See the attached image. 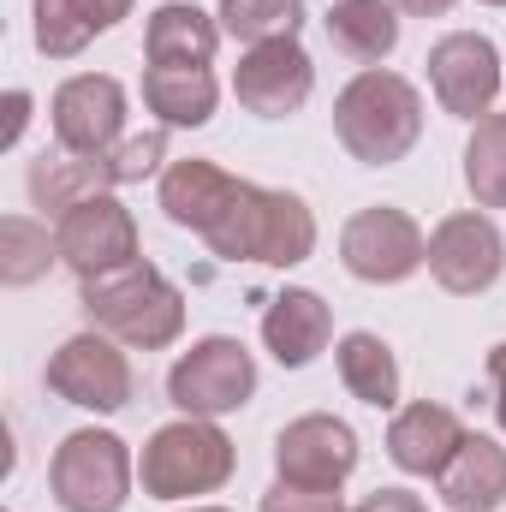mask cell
Returning <instances> with one entry per match:
<instances>
[{
	"instance_id": "cell-17",
	"label": "cell",
	"mask_w": 506,
	"mask_h": 512,
	"mask_svg": "<svg viewBox=\"0 0 506 512\" xmlns=\"http://www.w3.org/2000/svg\"><path fill=\"white\" fill-rule=\"evenodd\" d=\"M233 191H239V179H233L227 167L191 155V161H173V167L161 173V215H167L173 227H191V233L203 239V233L221 221V209L233 203Z\"/></svg>"
},
{
	"instance_id": "cell-7",
	"label": "cell",
	"mask_w": 506,
	"mask_h": 512,
	"mask_svg": "<svg viewBox=\"0 0 506 512\" xmlns=\"http://www.w3.org/2000/svg\"><path fill=\"white\" fill-rule=\"evenodd\" d=\"M340 262H346V274H358L370 286H399L429 262V239L405 209L376 203L340 227Z\"/></svg>"
},
{
	"instance_id": "cell-35",
	"label": "cell",
	"mask_w": 506,
	"mask_h": 512,
	"mask_svg": "<svg viewBox=\"0 0 506 512\" xmlns=\"http://www.w3.org/2000/svg\"><path fill=\"white\" fill-rule=\"evenodd\" d=\"M191 512H227V507H191Z\"/></svg>"
},
{
	"instance_id": "cell-21",
	"label": "cell",
	"mask_w": 506,
	"mask_h": 512,
	"mask_svg": "<svg viewBox=\"0 0 506 512\" xmlns=\"http://www.w3.org/2000/svg\"><path fill=\"white\" fill-rule=\"evenodd\" d=\"M322 30L328 42L358 60V66H381L393 48H399V6L393 0H334L322 12Z\"/></svg>"
},
{
	"instance_id": "cell-24",
	"label": "cell",
	"mask_w": 506,
	"mask_h": 512,
	"mask_svg": "<svg viewBox=\"0 0 506 512\" xmlns=\"http://www.w3.org/2000/svg\"><path fill=\"white\" fill-rule=\"evenodd\" d=\"M221 36L262 48V42H292L304 30V0H221Z\"/></svg>"
},
{
	"instance_id": "cell-2",
	"label": "cell",
	"mask_w": 506,
	"mask_h": 512,
	"mask_svg": "<svg viewBox=\"0 0 506 512\" xmlns=\"http://www.w3.org/2000/svg\"><path fill=\"white\" fill-rule=\"evenodd\" d=\"M334 137L364 167L405 161L417 149V137H423V96H417V84L399 78V72H381V66L358 72L334 96Z\"/></svg>"
},
{
	"instance_id": "cell-1",
	"label": "cell",
	"mask_w": 506,
	"mask_h": 512,
	"mask_svg": "<svg viewBox=\"0 0 506 512\" xmlns=\"http://www.w3.org/2000/svg\"><path fill=\"white\" fill-rule=\"evenodd\" d=\"M203 245L227 262H262V268H298L316 251V215L304 197L292 191H268L239 179L233 203L221 209V221L203 233Z\"/></svg>"
},
{
	"instance_id": "cell-6",
	"label": "cell",
	"mask_w": 506,
	"mask_h": 512,
	"mask_svg": "<svg viewBox=\"0 0 506 512\" xmlns=\"http://www.w3.org/2000/svg\"><path fill=\"white\" fill-rule=\"evenodd\" d=\"M256 393V358L233 334H209L197 340L173 370H167V399L185 417H227L239 405H251Z\"/></svg>"
},
{
	"instance_id": "cell-20",
	"label": "cell",
	"mask_w": 506,
	"mask_h": 512,
	"mask_svg": "<svg viewBox=\"0 0 506 512\" xmlns=\"http://www.w3.org/2000/svg\"><path fill=\"white\" fill-rule=\"evenodd\" d=\"M215 48H221V18H209L203 6H185V0L155 6V18L143 30L149 66H209Z\"/></svg>"
},
{
	"instance_id": "cell-18",
	"label": "cell",
	"mask_w": 506,
	"mask_h": 512,
	"mask_svg": "<svg viewBox=\"0 0 506 512\" xmlns=\"http://www.w3.org/2000/svg\"><path fill=\"white\" fill-rule=\"evenodd\" d=\"M441 501L453 512H495L506 507V447L489 435H465L447 471L435 477Z\"/></svg>"
},
{
	"instance_id": "cell-30",
	"label": "cell",
	"mask_w": 506,
	"mask_h": 512,
	"mask_svg": "<svg viewBox=\"0 0 506 512\" xmlns=\"http://www.w3.org/2000/svg\"><path fill=\"white\" fill-rule=\"evenodd\" d=\"M72 6H78V18H84L96 36H102V30H114L120 18H131V0H72Z\"/></svg>"
},
{
	"instance_id": "cell-13",
	"label": "cell",
	"mask_w": 506,
	"mask_h": 512,
	"mask_svg": "<svg viewBox=\"0 0 506 512\" xmlns=\"http://www.w3.org/2000/svg\"><path fill=\"white\" fill-rule=\"evenodd\" d=\"M48 120L66 155H108L126 131V90L108 72H78L54 90Z\"/></svg>"
},
{
	"instance_id": "cell-34",
	"label": "cell",
	"mask_w": 506,
	"mask_h": 512,
	"mask_svg": "<svg viewBox=\"0 0 506 512\" xmlns=\"http://www.w3.org/2000/svg\"><path fill=\"white\" fill-rule=\"evenodd\" d=\"M405 18H441V12H453V0H393Z\"/></svg>"
},
{
	"instance_id": "cell-33",
	"label": "cell",
	"mask_w": 506,
	"mask_h": 512,
	"mask_svg": "<svg viewBox=\"0 0 506 512\" xmlns=\"http://www.w3.org/2000/svg\"><path fill=\"white\" fill-rule=\"evenodd\" d=\"M489 382H495V417H501V429H506V340L489 352Z\"/></svg>"
},
{
	"instance_id": "cell-8",
	"label": "cell",
	"mask_w": 506,
	"mask_h": 512,
	"mask_svg": "<svg viewBox=\"0 0 506 512\" xmlns=\"http://www.w3.org/2000/svg\"><path fill=\"white\" fill-rule=\"evenodd\" d=\"M48 387L78 411H126L137 376H131V358L120 352V340L90 328V334L60 340V352L48 358Z\"/></svg>"
},
{
	"instance_id": "cell-10",
	"label": "cell",
	"mask_w": 506,
	"mask_h": 512,
	"mask_svg": "<svg viewBox=\"0 0 506 512\" xmlns=\"http://www.w3.org/2000/svg\"><path fill=\"white\" fill-rule=\"evenodd\" d=\"M429 90L441 102V114L453 120H483L495 114V96H501V54L489 36L477 30H453L429 48Z\"/></svg>"
},
{
	"instance_id": "cell-26",
	"label": "cell",
	"mask_w": 506,
	"mask_h": 512,
	"mask_svg": "<svg viewBox=\"0 0 506 512\" xmlns=\"http://www.w3.org/2000/svg\"><path fill=\"white\" fill-rule=\"evenodd\" d=\"M54 262H60V245H54L48 227H36L30 215L0 221V280L6 286H36Z\"/></svg>"
},
{
	"instance_id": "cell-29",
	"label": "cell",
	"mask_w": 506,
	"mask_h": 512,
	"mask_svg": "<svg viewBox=\"0 0 506 512\" xmlns=\"http://www.w3.org/2000/svg\"><path fill=\"white\" fill-rule=\"evenodd\" d=\"M262 512H346L340 489H304V483H274L262 495Z\"/></svg>"
},
{
	"instance_id": "cell-32",
	"label": "cell",
	"mask_w": 506,
	"mask_h": 512,
	"mask_svg": "<svg viewBox=\"0 0 506 512\" xmlns=\"http://www.w3.org/2000/svg\"><path fill=\"white\" fill-rule=\"evenodd\" d=\"M24 126H30V90H6V131H0V143L12 149L24 137Z\"/></svg>"
},
{
	"instance_id": "cell-3",
	"label": "cell",
	"mask_w": 506,
	"mask_h": 512,
	"mask_svg": "<svg viewBox=\"0 0 506 512\" xmlns=\"http://www.w3.org/2000/svg\"><path fill=\"white\" fill-rule=\"evenodd\" d=\"M84 316L131 352H161L185 334V292L137 256L102 280H84Z\"/></svg>"
},
{
	"instance_id": "cell-28",
	"label": "cell",
	"mask_w": 506,
	"mask_h": 512,
	"mask_svg": "<svg viewBox=\"0 0 506 512\" xmlns=\"http://www.w3.org/2000/svg\"><path fill=\"white\" fill-rule=\"evenodd\" d=\"M102 161H108L114 185H137V179H149V173L167 161V131H137V137H120Z\"/></svg>"
},
{
	"instance_id": "cell-31",
	"label": "cell",
	"mask_w": 506,
	"mask_h": 512,
	"mask_svg": "<svg viewBox=\"0 0 506 512\" xmlns=\"http://www.w3.org/2000/svg\"><path fill=\"white\" fill-rule=\"evenodd\" d=\"M352 512H429V507H423V495H411V489H376V495H364Z\"/></svg>"
},
{
	"instance_id": "cell-36",
	"label": "cell",
	"mask_w": 506,
	"mask_h": 512,
	"mask_svg": "<svg viewBox=\"0 0 506 512\" xmlns=\"http://www.w3.org/2000/svg\"><path fill=\"white\" fill-rule=\"evenodd\" d=\"M483 6H506V0H483Z\"/></svg>"
},
{
	"instance_id": "cell-11",
	"label": "cell",
	"mask_w": 506,
	"mask_h": 512,
	"mask_svg": "<svg viewBox=\"0 0 506 512\" xmlns=\"http://www.w3.org/2000/svg\"><path fill=\"white\" fill-rule=\"evenodd\" d=\"M501 268H506V239H501V227L489 215H477V209H459V215H447L429 233V274L453 298L489 292L501 280Z\"/></svg>"
},
{
	"instance_id": "cell-15",
	"label": "cell",
	"mask_w": 506,
	"mask_h": 512,
	"mask_svg": "<svg viewBox=\"0 0 506 512\" xmlns=\"http://www.w3.org/2000/svg\"><path fill=\"white\" fill-rule=\"evenodd\" d=\"M465 435H471V429H465L447 405L417 399V405L393 411V423H387V459H393L399 471H411V477H441Z\"/></svg>"
},
{
	"instance_id": "cell-16",
	"label": "cell",
	"mask_w": 506,
	"mask_h": 512,
	"mask_svg": "<svg viewBox=\"0 0 506 512\" xmlns=\"http://www.w3.org/2000/svg\"><path fill=\"white\" fill-rule=\"evenodd\" d=\"M328 340H334V310H328L316 292H304V286H286V292L262 310V346L274 352L280 370L316 364V352H322Z\"/></svg>"
},
{
	"instance_id": "cell-22",
	"label": "cell",
	"mask_w": 506,
	"mask_h": 512,
	"mask_svg": "<svg viewBox=\"0 0 506 512\" xmlns=\"http://www.w3.org/2000/svg\"><path fill=\"white\" fill-rule=\"evenodd\" d=\"M334 364H340V382H346L352 399H364L376 411H393L399 405V358H393V346L381 334H370V328L346 334L334 346Z\"/></svg>"
},
{
	"instance_id": "cell-23",
	"label": "cell",
	"mask_w": 506,
	"mask_h": 512,
	"mask_svg": "<svg viewBox=\"0 0 506 512\" xmlns=\"http://www.w3.org/2000/svg\"><path fill=\"white\" fill-rule=\"evenodd\" d=\"M102 191H120L102 155H42V161L30 167V197H36V209H48V215H66L72 203L102 197Z\"/></svg>"
},
{
	"instance_id": "cell-5",
	"label": "cell",
	"mask_w": 506,
	"mask_h": 512,
	"mask_svg": "<svg viewBox=\"0 0 506 512\" xmlns=\"http://www.w3.org/2000/svg\"><path fill=\"white\" fill-rule=\"evenodd\" d=\"M131 447L108 429H78L54 447L48 489L66 512H120L131 501Z\"/></svg>"
},
{
	"instance_id": "cell-25",
	"label": "cell",
	"mask_w": 506,
	"mask_h": 512,
	"mask_svg": "<svg viewBox=\"0 0 506 512\" xmlns=\"http://www.w3.org/2000/svg\"><path fill=\"white\" fill-rule=\"evenodd\" d=\"M465 185L477 209H506V114H483L465 143Z\"/></svg>"
},
{
	"instance_id": "cell-12",
	"label": "cell",
	"mask_w": 506,
	"mask_h": 512,
	"mask_svg": "<svg viewBox=\"0 0 506 512\" xmlns=\"http://www.w3.org/2000/svg\"><path fill=\"white\" fill-rule=\"evenodd\" d=\"M274 471H280V483L340 489L358 471V435H352V423H340L328 411H310V417L286 423L274 435Z\"/></svg>"
},
{
	"instance_id": "cell-27",
	"label": "cell",
	"mask_w": 506,
	"mask_h": 512,
	"mask_svg": "<svg viewBox=\"0 0 506 512\" xmlns=\"http://www.w3.org/2000/svg\"><path fill=\"white\" fill-rule=\"evenodd\" d=\"M30 12H36V48H42L48 60H72V54H84L90 36H96V30L78 18L72 0H30Z\"/></svg>"
},
{
	"instance_id": "cell-9",
	"label": "cell",
	"mask_w": 506,
	"mask_h": 512,
	"mask_svg": "<svg viewBox=\"0 0 506 512\" xmlns=\"http://www.w3.org/2000/svg\"><path fill=\"white\" fill-rule=\"evenodd\" d=\"M54 245L78 280H102V274L137 262V221L114 191H102V197H84L66 215H54Z\"/></svg>"
},
{
	"instance_id": "cell-19",
	"label": "cell",
	"mask_w": 506,
	"mask_h": 512,
	"mask_svg": "<svg viewBox=\"0 0 506 512\" xmlns=\"http://www.w3.org/2000/svg\"><path fill=\"white\" fill-rule=\"evenodd\" d=\"M215 102H221V84H215L209 66H149L143 72V108L161 126H179V131L209 126Z\"/></svg>"
},
{
	"instance_id": "cell-4",
	"label": "cell",
	"mask_w": 506,
	"mask_h": 512,
	"mask_svg": "<svg viewBox=\"0 0 506 512\" xmlns=\"http://www.w3.org/2000/svg\"><path fill=\"white\" fill-rule=\"evenodd\" d=\"M233 465H239V453L215 429V417H179L143 441L137 477H143L149 501H191V495H215L233 477Z\"/></svg>"
},
{
	"instance_id": "cell-14",
	"label": "cell",
	"mask_w": 506,
	"mask_h": 512,
	"mask_svg": "<svg viewBox=\"0 0 506 512\" xmlns=\"http://www.w3.org/2000/svg\"><path fill=\"white\" fill-rule=\"evenodd\" d=\"M310 90H316V66H310V54L298 48V36H292V42L245 48L239 72H233V96H239V108L256 114V120H286V114H298V108L310 102Z\"/></svg>"
}]
</instances>
